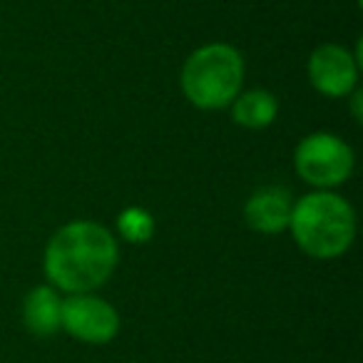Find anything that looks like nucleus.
<instances>
[{
	"instance_id": "nucleus-2",
	"label": "nucleus",
	"mask_w": 363,
	"mask_h": 363,
	"mask_svg": "<svg viewBox=\"0 0 363 363\" xmlns=\"http://www.w3.org/2000/svg\"><path fill=\"white\" fill-rule=\"evenodd\" d=\"M294 242L313 259H336L356 239V212L343 197L318 189L296 199L289 219Z\"/></svg>"
},
{
	"instance_id": "nucleus-8",
	"label": "nucleus",
	"mask_w": 363,
	"mask_h": 363,
	"mask_svg": "<svg viewBox=\"0 0 363 363\" xmlns=\"http://www.w3.org/2000/svg\"><path fill=\"white\" fill-rule=\"evenodd\" d=\"M62 298L52 286H35L23 301V321L35 336H52L60 331Z\"/></svg>"
},
{
	"instance_id": "nucleus-5",
	"label": "nucleus",
	"mask_w": 363,
	"mask_h": 363,
	"mask_svg": "<svg viewBox=\"0 0 363 363\" xmlns=\"http://www.w3.org/2000/svg\"><path fill=\"white\" fill-rule=\"evenodd\" d=\"M60 328L82 343L102 346L120 333V313L95 294H70L60 308Z\"/></svg>"
},
{
	"instance_id": "nucleus-4",
	"label": "nucleus",
	"mask_w": 363,
	"mask_h": 363,
	"mask_svg": "<svg viewBox=\"0 0 363 363\" xmlns=\"http://www.w3.org/2000/svg\"><path fill=\"white\" fill-rule=\"evenodd\" d=\"M353 164V150L331 132H313L303 137L294 152L296 174L318 189H333L343 184L351 177Z\"/></svg>"
},
{
	"instance_id": "nucleus-6",
	"label": "nucleus",
	"mask_w": 363,
	"mask_h": 363,
	"mask_svg": "<svg viewBox=\"0 0 363 363\" xmlns=\"http://www.w3.org/2000/svg\"><path fill=\"white\" fill-rule=\"evenodd\" d=\"M308 80L321 95L346 97L358 85V60L343 45L326 43L308 57Z\"/></svg>"
},
{
	"instance_id": "nucleus-3",
	"label": "nucleus",
	"mask_w": 363,
	"mask_h": 363,
	"mask_svg": "<svg viewBox=\"0 0 363 363\" xmlns=\"http://www.w3.org/2000/svg\"><path fill=\"white\" fill-rule=\"evenodd\" d=\"M182 92L199 110H224L244 85V57L234 45L209 43L194 50L182 67Z\"/></svg>"
},
{
	"instance_id": "nucleus-10",
	"label": "nucleus",
	"mask_w": 363,
	"mask_h": 363,
	"mask_svg": "<svg viewBox=\"0 0 363 363\" xmlns=\"http://www.w3.org/2000/svg\"><path fill=\"white\" fill-rule=\"evenodd\" d=\"M117 227H120V234L125 237V242L130 244H145L152 239L155 234V219H152L150 212L140 207H130L117 217Z\"/></svg>"
},
{
	"instance_id": "nucleus-9",
	"label": "nucleus",
	"mask_w": 363,
	"mask_h": 363,
	"mask_svg": "<svg viewBox=\"0 0 363 363\" xmlns=\"http://www.w3.org/2000/svg\"><path fill=\"white\" fill-rule=\"evenodd\" d=\"M279 115V100L267 90H249L239 92L232 102V117L237 125L249 130H264Z\"/></svg>"
},
{
	"instance_id": "nucleus-11",
	"label": "nucleus",
	"mask_w": 363,
	"mask_h": 363,
	"mask_svg": "<svg viewBox=\"0 0 363 363\" xmlns=\"http://www.w3.org/2000/svg\"><path fill=\"white\" fill-rule=\"evenodd\" d=\"M361 102H363V95L361 90H353V100H351V107H353V117L361 120Z\"/></svg>"
},
{
	"instance_id": "nucleus-1",
	"label": "nucleus",
	"mask_w": 363,
	"mask_h": 363,
	"mask_svg": "<svg viewBox=\"0 0 363 363\" xmlns=\"http://www.w3.org/2000/svg\"><path fill=\"white\" fill-rule=\"evenodd\" d=\"M120 259L115 237L97 222H70L45 249V274L67 294H90L112 277Z\"/></svg>"
},
{
	"instance_id": "nucleus-7",
	"label": "nucleus",
	"mask_w": 363,
	"mask_h": 363,
	"mask_svg": "<svg viewBox=\"0 0 363 363\" xmlns=\"http://www.w3.org/2000/svg\"><path fill=\"white\" fill-rule=\"evenodd\" d=\"M294 199L284 187H262L244 204V222L262 234H279L289 229Z\"/></svg>"
}]
</instances>
